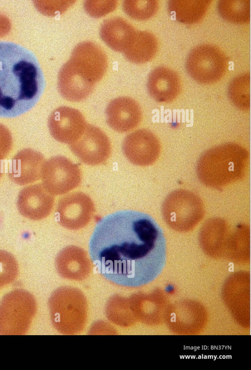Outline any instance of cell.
<instances>
[{
	"label": "cell",
	"instance_id": "obj_1",
	"mask_svg": "<svg viewBox=\"0 0 251 370\" xmlns=\"http://www.w3.org/2000/svg\"><path fill=\"white\" fill-rule=\"evenodd\" d=\"M91 258L107 279L136 285L155 277L166 258L162 228L149 215L121 210L102 218L89 243Z\"/></svg>",
	"mask_w": 251,
	"mask_h": 370
},
{
	"label": "cell",
	"instance_id": "obj_2",
	"mask_svg": "<svg viewBox=\"0 0 251 370\" xmlns=\"http://www.w3.org/2000/svg\"><path fill=\"white\" fill-rule=\"evenodd\" d=\"M44 84L42 71L32 51L0 41V117H15L33 108Z\"/></svg>",
	"mask_w": 251,
	"mask_h": 370
},
{
	"label": "cell",
	"instance_id": "obj_3",
	"mask_svg": "<svg viewBox=\"0 0 251 370\" xmlns=\"http://www.w3.org/2000/svg\"><path fill=\"white\" fill-rule=\"evenodd\" d=\"M106 68V58L100 47L92 42L80 43L60 72V94L72 102L82 101L90 94Z\"/></svg>",
	"mask_w": 251,
	"mask_h": 370
},
{
	"label": "cell",
	"instance_id": "obj_4",
	"mask_svg": "<svg viewBox=\"0 0 251 370\" xmlns=\"http://www.w3.org/2000/svg\"><path fill=\"white\" fill-rule=\"evenodd\" d=\"M250 154L243 146L228 142L212 147L200 157L198 175L205 184L220 187L239 179L249 165Z\"/></svg>",
	"mask_w": 251,
	"mask_h": 370
},
{
	"label": "cell",
	"instance_id": "obj_5",
	"mask_svg": "<svg viewBox=\"0 0 251 370\" xmlns=\"http://www.w3.org/2000/svg\"><path fill=\"white\" fill-rule=\"evenodd\" d=\"M37 309L35 299L21 289L6 294L0 302V335H23L29 328Z\"/></svg>",
	"mask_w": 251,
	"mask_h": 370
},
{
	"label": "cell",
	"instance_id": "obj_6",
	"mask_svg": "<svg viewBox=\"0 0 251 370\" xmlns=\"http://www.w3.org/2000/svg\"><path fill=\"white\" fill-rule=\"evenodd\" d=\"M228 60L219 48L210 44L195 47L186 61L189 75L197 82L211 84L219 81L226 74Z\"/></svg>",
	"mask_w": 251,
	"mask_h": 370
},
{
	"label": "cell",
	"instance_id": "obj_7",
	"mask_svg": "<svg viewBox=\"0 0 251 370\" xmlns=\"http://www.w3.org/2000/svg\"><path fill=\"white\" fill-rule=\"evenodd\" d=\"M202 205L200 199L194 193L177 190L167 197L163 204L162 213L166 222L173 229L177 222L182 221V231L188 230L186 221L190 229L196 225L202 217Z\"/></svg>",
	"mask_w": 251,
	"mask_h": 370
},
{
	"label": "cell",
	"instance_id": "obj_8",
	"mask_svg": "<svg viewBox=\"0 0 251 370\" xmlns=\"http://www.w3.org/2000/svg\"><path fill=\"white\" fill-rule=\"evenodd\" d=\"M42 185L52 195L69 192L81 182L80 170L67 158L57 156L45 162L41 172Z\"/></svg>",
	"mask_w": 251,
	"mask_h": 370
},
{
	"label": "cell",
	"instance_id": "obj_9",
	"mask_svg": "<svg viewBox=\"0 0 251 370\" xmlns=\"http://www.w3.org/2000/svg\"><path fill=\"white\" fill-rule=\"evenodd\" d=\"M73 153L88 165L101 164L109 157L111 144L105 133L99 127L87 124L82 134L70 144Z\"/></svg>",
	"mask_w": 251,
	"mask_h": 370
},
{
	"label": "cell",
	"instance_id": "obj_10",
	"mask_svg": "<svg viewBox=\"0 0 251 370\" xmlns=\"http://www.w3.org/2000/svg\"><path fill=\"white\" fill-rule=\"evenodd\" d=\"M124 155L132 164L138 166L153 164L159 156L161 145L151 131L141 129L127 135L123 142Z\"/></svg>",
	"mask_w": 251,
	"mask_h": 370
},
{
	"label": "cell",
	"instance_id": "obj_11",
	"mask_svg": "<svg viewBox=\"0 0 251 370\" xmlns=\"http://www.w3.org/2000/svg\"><path fill=\"white\" fill-rule=\"evenodd\" d=\"M94 210L92 199L82 192L72 193L63 197L56 208L59 223L70 229H78L87 225Z\"/></svg>",
	"mask_w": 251,
	"mask_h": 370
},
{
	"label": "cell",
	"instance_id": "obj_12",
	"mask_svg": "<svg viewBox=\"0 0 251 370\" xmlns=\"http://www.w3.org/2000/svg\"><path fill=\"white\" fill-rule=\"evenodd\" d=\"M86 125L85 118L79 111L66 106L54 110L48 119L52 137L59 142L69 144L82 134Z\"/></svg>",
	"mask_w": 251,
	"mask_h": 370
},
{
	"label": "cell",
	"instance_id": "obj_13",
	"mask_svg": "<svg viewBox=\"0 0 251 370\" xmlns=\"http://www.w3.org/2000/svg\"><path fill=\"white\" fill-rule=\"evenodd\" d=\"M54 198L42 184L31 185L19 193L17 201L20 213L30 220L37 221L47 217L51 212Z\"/></svg>",
	"mask_w": 251,
	"mask_h": 370
},
{
	"label": "cell",
	"instance_id": "obj_14",
	"mask_svg": "<svg viewBox=\"0 0 251 370\" xmlns=\"http://www.w3.org/2000/svg\"><path fill=\"white\" fill-rule=\"evenodd\" d=\"M105 114L108 125L119 133L134 129L139 125L142 118L139 104L126 96L120 97L110 102Z\"/></svg>",
	"mask_w": 251,
	"mask_h": 370
},
{
	"label": "cell",
	"instance_id": "obj_15",
	"mask_svg": "<svg viewBox=\"0 0 251 370\" xmlns=\"http://www.w3.org/2000/svg\"><path fill=\"white\" fill-rule=\"evenodd\" d=\"M45 159L40 152L26 148L18 152L10 161L8 175L15 183L25 185L41 178Z\"/></svg>",
	"mask_w": 251,
	"mask_h": 370
},
{
	"label": "cell",
	"instance_id": "obj_16",
	"mask_svg": "<svg viewBox=\"0 0 251 370\" xmlns=\"http://www.w3.org/2000/svg\"><path fill=\"white\" fill-rule=\"evenodd\" d=\"M181 82L178 75L166 67H158L149 74L147 89L150 96L159 102H170L179 93Z\"/></svg>",
	"mask_w": 251,
	"mask_h": 370
},
{
	"label": "cell",
	"instance_id": "obj_17",
	"mask_svg": "<svg viewBox=\"0 0 251 370\" xmlns=\"http://www.w3.org/2000/svg\"><path fill=\"white\" fill-rule=\"evenodd\" d=\"M136 31L132 26L124 19L115 18L107 20L103 24L100 35L111 48L124 52Z\"/></svg>",
	"mask_w": 251,
	"mask_h": 370
},
{
	"label": "cell",
	"instance_id": "obj_18",
	"mask_svg": "<svg viewBox=\"0 0 251 370\" xmlns=\"http://www.w3.org/2000/svg\"><path fill=\"white\" fill-rule=\"evenodd\" d=\"M157 49V40L152 33L147 31H136L124 53L128 60L142 63L151 60Z\"/></svg>",
	"mask_w": 251,
	"mask_h": 370
},
{
	"label": "cell",
	"instance_id": "obj_19",
	"mask_svg": "<svg viewBox=\"0 0 251 370\" xmlns=\"http://www.w3.org/2000/svg\"><path fill=\"white\" fill-rule=\"evenodd\" d=\"M210 3L207 0H173L169 2L168 8L177 21L191 24L203 18Z\"/></svg>",
	"mask_w": 251,
	"mask_h": 370
},
{
	"label": "cell",
	"instance_id": "obj_20",
	"mask_svg": "<svg viewBox=\"0 0 251 370\" xmlns=\"http://www.w3.org/2000/svg\"><path fill=\"white\" fill-rule=\"evenodd\" d=\"M228 95L232 104L242 111L250 107V75L244 73L234 78L228 87Z\"/></svg>",
	"mask_w": 251,
	"mask_h": 370
},
{
	"label": "cell",
	"instance_id": "obj_21",
	"mask_svg": "<svg viewBox=\"0 0 251 370\" xmlns=\"http://www.w3.org/2000/svg\"><path fill=\"white\" fill-rule=\"evenodd\" d=\"M218 10L223 19L233 24H245L250 19V0H221Z\"/></svg>",
	"mask_w": 251,
	"mask_h": 370
},
{
	"label": "cell",
	"instance_id": "obj_22",
	"mask_svg": "<svg viewBox=\"0 0 251 370\" xmlns=\"http://www.w3.org/2000/svg\"><path fill=\"white\" fill-rule=\"evenodd\" d=\"M123 8L131 17L144 20L152 17L158 9V2L155 0L125 1Z\"/></svg>",
	"mask_w": 251,
	"mask_h": 370
},
{
	"label": "cell",
	"instance_id": "obj_23",
	"mask_svg": "<svg viewBox=\"0 0 251 370\" xmlns=\"http://www.w3.org/2000/svg\"><path fill=\"white\" fill-rule=\"evenodd\" d=\"M18 268L14 256L0 250V289L15 281L18 274Z\"/></svg>",
	"mask_w": 251,
	"mask_h": 370
},
{
	"label": "cell",
	"instance_id": "obj_24",
	"mask_svg": "<svg viewBox=\"0 0 251 370\" xmlns=\"http://www.w3.org/2000/svg\"><path fill=\"white\" fill-rule=\"evenodd\" d=\"M116 1H87L84 6L89 14L94 17H100L114 9Z\"/></svg>",
	"mask_w": 251,
	"mask_h": 370
},
{
	"label": "cell",
	"instance_id": "obj_25",
	"mask_svg": "<svg viewBox=\"0 0 251 370\" xmlns=\"http://www.w3.org/2000/svg\"><path fill=\"white\" fill-rule=\"evenodd\" d=\"M12 139L9 130L0 124V161L4 159L10 152Z\"/></svg>",
	"mask_w": 251,
	"mask_h": 370
},
{
	"label": "cell",
	"instance_id": "obj_26",
	"mask_svg": "<svg viewBox=\"0 0 251 370\" xmlns=\"http://www.w3.org/2000/svg\"><path fill=\"white\" fill-rule=\"evenodd\" d=\"M1 174H2V170H1V167L0 166V177L1 175Z\"/></svg>",
	"mask_w": 251,
	"mask_h": 370
}]
</instances>
